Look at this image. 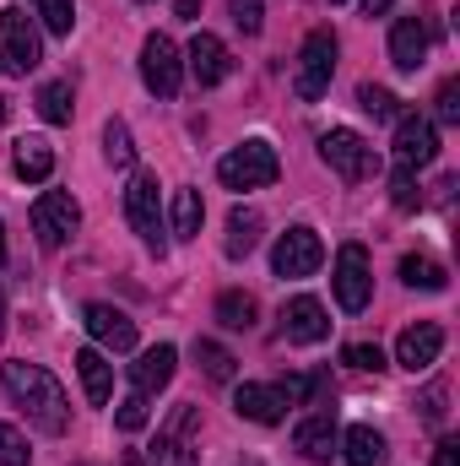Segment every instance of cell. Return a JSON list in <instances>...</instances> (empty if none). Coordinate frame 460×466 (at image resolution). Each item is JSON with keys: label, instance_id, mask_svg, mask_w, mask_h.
Here are the masks:
<instances>
[{"label": "cell", "instance_id": "obj_44", "mask_svg": "<svg viewBox=\"0 0 460 466\" xmlns=\"http://www.w3.org/2000/svg\"><path fill=\"white\" fill-rule=\"evenodd\" d=\"M5 115H11V98H0V125H5Z\"/></svg>", "mask_w": 460, "mask_h": 466}, {"label": "cell", "instance_id": "obj_19", "mask_svg": "<svg viewBox=\"0 0 460 466\" xmlns=\"http://www.w3.org/2000/svg\"><path fill=\"white\" fill-rule=\"evenodd\" d=\"M174 369H179V352L168 348V342H157V348H146L130 363V390L152 396V390H163V385L174 380Z\"/></svg>", "mask_w": 460, "mask_h": 466}, {"label": "cell", "instance_id": "obj_20", "mask_svg": "<svg viewBox=\"0 0 460 466\" xmlns=\"http://www.w3.org/2000/svg\"><path fill=\"white\" fill-rule=\"evenodd\" d=\"M233 407H238V418L265 423V429L287 418V401H282V390H276V385H238V390H233Z\"/></svg>", "mask_w": 460, "mask_h": 466}, {"label": "cell", "instance_id": "obj_4", "mask_svg": "<svg viewBox=\"0 0 460 466\" xmlns=\"http://www.w3.org/2000/svg\"><path fill=\"white\" fill-rule=\"evenodd\" d=\"M38 60H44V38H38L33 16L22 5H5L0 11V71L5 76H27Z\"/></svg>", "mask_w": 460, "mask_h": 466}, {"label": "cell", "instance_id": "obj_6", "mask_svg": "<svg viewBox=\"0 0 460 466\" xmlns=\"http://www.w3.org/2000/svg\"><path fill=\"white\" fill-rule=\"evenodd\" d=\"M125 218H130V228L141 233V244L152 249V255H163L168 249V238H163V196H157V174H135L130 179V190H125Z\"/></svg>", "mask_w": 460, "mask_h": 466}, {"label": "cell", "instance_id": "obj_45", "mask_svg": "<svg viewBox=\"0 0 460 466\" xmlns=\"http://www.w3.org/2000/svg\"><path fill=\"white\" fill-rule=\"evenodd\" d=\"M0 337H5V299H0Z\"/></svg>", "mask_w": 460, "mask_h": 466}, {"label": "cell", "instance_id": "obj_12", "mask_svg": "<svg viewBox=\"0 0 460 466\" xmlns=\"http://www.w3.org/2000/svg\"><path fill=\"white\" fill-rule=\"evenodd\" d=\"M439 352H445V326H439V320H417V326H406V331L395 337V363L412 369V374L434 369Z\"/></svg>", "mask_w": 460, "mask_h": 466}, {"label": "cell", "instance_id": "obj_34", "mask_svg": "<svg viewBox=\"0 0 460 466\" xmlns=\"http://www.w3.org/2000/svg\"><path fill=\"white\" fill-rule=\"evenodd\" d=\"M357 104H363V115H374V119H401V109H395L401 98L390 87H374L368 82V87H357Z\"/></svg>", "mask_w": 460, "mask_h": 466}, {"label": "cell", "instance_id": "obj_18", "mask_svg": "<svg viewBox=\"0 0 460 466\" xmlns=\"http://www.w3.org/2000/svg\"><path fill=\"white\" fill-rule=\"evenodd\" d=\"M423 60H428V27L417 16H395V27H390V66L412 76V71H423Z\"/></svg>", "mask_w": 460, "mask_h": 466}, {"label": "cell", "instance_id": "obj_42", "mask_svg": "<svg viewBox=\"0 0 460 466\" xmlns=\"http://www.w3.org/2000/svg\"><path fill=\"white\" fill-rule=\"evenodd\" d=\"M174 11H179L185 22H195V16H201V0H174Z\"/></svg>", "mask_w": 460, "mask_h": 466}, {"label": "cell", "instance_id": "obj_39", "mask_svg": "<svg viewBox=\"0 0 460 466\" xmlns=\"http://www.w3.org/2000/svg\"><path fill=\"white\" fill-rule=\"evenodd\" d=\"M445 401H450V390H445V385H428V396H423V418H428V423H445Z\"/></svg>", "mask_w": 460, "mask_h": 466}, {"label": "cell", "instance_id": "obj_37", "mask_svg": "<svg viewBox=\"0 0 460 466\" xmlns=\"http://www.w3.org/2000/svg\"><path fill=\"white\" fill-rule=\"evenodd\" d=\"M342 363H352V369H385V352L379 348H368V342H352V348H342Z\"/></svg>", "mask_w": 460, "mask_h": 466}, {"label": "cell", "instance_id": "obj_27", "mask_svg": "<svg viewBox=\"0 0 460 466\" xmlns=\"http://www.w3.org/2000/svg\"><path fill=\"white\" fill-rule=\"evenodd\" d=\"M38 115L49 119V125H71V115H76L71 82H44V87H38Z\"/></svg>", "mask_w": 460, "mask_h": 466}, {"label": "cell", "instance_id": "obj_10", "mask_svg": "<svg viewBox=\"0 0 460 466\" xmlns=\"http://www.w3.org/2000/svg\"><path fill=\"white\" fill-rule=\"evenodd\" d=\"M325 266V244L315 228H287L271 249V271L276 277H315Z\"/></svg>", "mask_w": 460, "mask_h": 466}, {"label": "cell", "instance_id": "obj_30", "mask_svg": "<svg viewBox=\"0 0 460 466\" xmlns=\"http://www.w3.org/2000/svg\"><path fill=\"white\" fill-rule=\"evenodd\" d=\"M217 320H223L228 331H249V326H255V299L238 293V288H228V293L217 299Z\"/></svg>", "mask_w": 460, "mask_h": 466}, {"label": "cell", "instance_id": "obj_36", "mask_svg": "<svg viewBox=\"0 0 460 466\" xmlns=\"http://www.w3.org/2000/svg\"><path fill=\"white\" fill-rule=\"evenodd\" d=\"M0 466H33V451H27V440H22L11 423H0Z\"/></svg>", "mask_w": 460, "mask_h": 466}, {"label": "cell", "instance_id": "obj_22", "mask_svg": "<svg viewBox=\"0 0 460 466\" xmlns=\"http://www.w3.org/2000/svg\"><path fill=\"white\" fill-rule=\"evenodd\" d=\"M11 168H16V179H27V185H44V179L55 174V152H49V141H38V136L16 141V152H11Z\"/></svg>", "mask_w": 460, "mask_h": 466}, {"label": "cell", "instance_id": "obj_26", "mask_svg": "<svg viewBox=\"0 0 460 466\" xmlns=\"http://www.w3.org/2000/svg\"><path fill=\"white\" fill-rule=\"evenodd\" d=\"M401 282L406 288H423V293H445L450 288V271L439 260H428V255H406L401 260Z\"/></svg>", "mask_w": 460, "mask_h": 466}, {"label": "cell", "instance_id": "obj_17", "mask_svg": "<svg viewBox=\"0 0 460 466\" xmlns=\"http://www.w3.org/2000/svg\"><path fill=\"white\" fill-rule=\"evenodd\" d=\"M185 66H190V76H195L201 87H217V82L233 71L228 44H223V38H212V33H195V38H190V49H185Z\"/></svg>", "mask_w": 460, "mask_h": 466}, {"label": "cell", "instance_id": "obj_35", "mask_svg": "<svg viewBox=\"0 0 460 466\" xmlns=\"http://www.w3.org/2000/svg\"><path fill=\"white\" fill-rule=\"evenodd\" d=\"M390 201H395L401 212H417V207H423V190H417V174H412V168H395V179H390Z\"/></svg>", "mask_w": 460, "mask_h": 466}, {"label": "cell", "instance_id": "obj_8", "mask_svg": "<svg viewBox=\"0 0 460 466\" xmlns=\"http://www.w3.org/2000/svg\"><path fill=\"white\" fill-rule=\"evenodd\" d=\"M368 299H374V271H368V249L352 238L336 249V304H342L346 315H363L368 309Z\"/></svg>", "mask_w": 460, "mask_h": 466}, {"label": "cell", "instance_id": "obj_46", "mask_svg": "<svg viewBox=\"0 0 460 466\" xmlns=\"http://www.w3.org/2000/svg\"><path fill=\"white\" fill-rule=\"evenodd\" d=\"M0 266H5V228H0Z\"/></svg>", "mask_w": 460, "mask_h": 466}, {"label": "cell", "instance_id": "obj_15", "mask_svg": "<svg viewBox=\"0 0 460 466\" xmlns=\"http://www.w3.org/2000/svg\"><path fill=\"white\" fill-rule=\"evenodd\" d=\"M282 337L287 342H325L331 337V320H325V304L320 299H309V293H298V299H287L282 304Z\"/></svg>", "mask_w": 460, "mask_h": 466}, {"label": "cell", "instance_id": "obj_1", "mask_svg": "<svg viewBox=\"0 0 460 466\" xmlns=\"http://www.w3.org/2000/svg\"><path fill=\"white\" fill-rule=\"evenodd\" d=\"M0 385H5V396L27 412L33 429H44V434H65V429H71L65 385H60L44 363H5V369H0Z\"/></svg>", "mask_w": 460, "mask_h": 466}, {"label": "cell", "instance_id": "obj_28", "mask_svg": "<svg viewBox=\"0 0 460 466\" xmlns=\"http://www.w3.org/2000/svg\"><path fill=\"white\" fill-rule=\"evenodd\" d=\"M201 218H206L201 190H174V212H168L174 233H179V238H195V233H201Z\"/></svg>", "mask_w": 460, "mask_h": 466}, {"label": "cell", "instance_id": "obj_32", "mask_svg": "<svg viewBox=\"0 0 460 466\" xmlns=\"http://www.w3.org/2000/svg\"><path fill=\"white\" fill-rule=\"evenodd\" d=\"M104 157H109L115 168H130V163H135V141H130V125H125V119H109V125H104Z\"/></svg>", "mask_w": 460, "mask_h": 466}, {"label": "cell", "instance_id": "obj_24", "mask_svg": "<svg viewBox=\"0 0 460 466\" xmlns=\"http://www.w3.org/2000/svg\"><path fill=\"white\" fill-rule=\"evenodd\" d=\"M342 456H346V466H379V461H385V434H379V429H368V423L346 429V434H342Z\"/></svg>", "mask_w": 460, "mask_h": 466}, {"label": "cell", "instance_id": "obj_47", "mask_svg": "<svg viewBox=\"0 0 460 466\" xmlns=\"http://www.w3.org/2000/svg\"><path fill=\"white\" fill-rule=\"evenodd\" d=\"M249 466H260V461H249Z\"/></svg>", "mask_w": 460, "mask_h": 466}, {"label": "cell", "instance_id": "obj_5", "mask_svg": "<svg viewBox=\"0 0 460 466\" xmlns=\"http://www.w3.org/2000/svg\"><path fill=\"white\" fill-rule=\"evenodd\" d=\"M320 157H325V168L346 179V185H363V179H374L379 174V152L357 136V130H325L320 136Z\"/></svg>", "mask_w": 460, "mask_h": 466}, {"label": "cell", "instance_id": "obj_13", "mask_svg": "<svg viewBox=\"0 0 460 466\" xmlns=\"http://www.w3.org/2000/svg\"><path fill=\"white\" fill-rule=\"evenodd\" d=\"M336 445H342V434H336V407L325 412H309L298 429H293V451L304 456V461H315V466H325L331 456H336Z\"/></svg>", "mask_w": 460, "mask_h": 466}, {"label": "cell", "instance_id": "obj_23", "mask_svg": "<svg viewBox=\"0 0 460 466\" xmlns=\"http://www.w3.org/2000/svg\"><path fill=\"white\" fill-rule=\"evenodd\" d=\"M260 233H265V218H260L255 207H233V212H228V238H223V249H228L233 260H244V255L260 244Z\"/></svg>", "mask_w": 460, "mask_h": 466}, {"label": "cell", "instance_id": "obj_31", "mask_svg": "<svg viewBox=\"0 0 460 466\" xmlns=\"http://www.w3.org/2000/svg\"><path fill=\"white\" fill-rule=\"evenodd\" d=\"M27 5L38 11V22H44L49 33L71 38V27H76V0H27Z\"/></svg>", "mask_w": 460, "mask_h": 466}, {"label": "cell", "instance_id": "obj_14", "mask_svg": "<svg viewBox=\"0 0 460 466\" xmlns=\"http://www.w3.org/2000/svg\"><path fill=\"white\" fill-rule=\"evenodd\" d=\"M82 326H87V337H93L98 348H109V352L135 348V320H130L125 309H115V304H87V309H82Z\"/></svg>", "mask_w": 460, "mask_h": 466}, {"label": "cell", "instance_id": "obj_29", "mask_svg": "<svg viewBox=\"0 0 460 466\" xmlns=\"http://www.w3.org/2000/svg\"><path fill=\"white\" fill-rule=\"evenodd\" d=\"M195 363H201V369H206V380H217V385H228L233 369H238V358H233L223 342H206V337L195 342Z\"/></svg>", "mask_w": 460, "mask_h": 466}, {"label": "cell", "instance_id": "obj_11", "mask_svg": "<svg viewBox=\"0 0 460 466\" xmlns=\"http://www.w3.org/2000/svg\"><path fill=\"white\" fill-rule=\"evenodd\" d=\"M439 157V130L428 115H401L395 119V168H428Z\"/></svg>", "mask_w": 460, "mask_h": 466}, {"label": "cell", "instance_id": "obj_21", "mask_svg": "<svg viewBox=\"0 0 460 466\" xmlns=\"http://www.w3.org/2000/svg\"><path fill=\"white\" fill-rule=\"evenodd\" d=\"M76 374H82V390H87V401H93V407H104V401L115 396V363H109L98 348L76 352Z\"/></svg>", "mask_w": 460, "mask_h": 466}, {"label": "cell", "instance_id": "obj_38", "mask_svg": "<svg viewBox=\"0 0 460 466\" xmlns=\"http://www.w3.org/2000/svg\"><path fill=\"white\" fill-rule=\"evenodd\" d=\"M434 104H439V119H445V125H460V82H445Z\"/></svg>", "mask_w": 460, "mask_h": 466}, {"label": "cell", "instance_id": "obj_41", "mask_svg": "<svg viewBox=\"0 0 460 466\" xmlns=\"http://www.w3.org/2000/svg\"><path fill=\"white\" fill-rule=\"evenodd\" d=\"M434 466H460V445L455 440H439V445H434Z\"/></svg>", "mask_w": 460, "mask_h": 466}, {"label": "cell", "instance_id": "obj_43", "mask_svg": "<svg viewBox=\"0 0 460 466\" xmlns=\"http://www.w3.org/2000/svg\"><path fill=\"white\" fill-rule=\"evenodd\" d=\"M390 11V0H363V16H385Z\"/></svg>", "mask_w": 460, "mask_h": 466}, {"label": "cell", "instance_id": "obj_7", "mask_svg": "<svg viewBox=\"0 0 460 466\" xmlns=\"http://www.w3.org/2000/svg\"><path fill=\"white\" fill-rule=\"evenodd\" d=\"M141 82H146V93H157V98H174V93H179L185 60H179V44H174L168 33H152V38L141 44Z\"/></svg>", "mask_w": 460, "mask_h": 466}, {"label": "cell", "instance_id": "obj_40", "mask_svg": "<svg viewBox=\"0 0 460 466\" xmlns=\"http://www.w3.org/2000/svg\"><path fill=\"white\" fill-rule=\"evenodd\" d=\"M233 22L244 33H260V0H233Z\"/></svg>", "mask_w": 460, "mask_h": 466}, {"label": "cell", "instance_id": "obj_16", "mask_svg": "<svg viewBox=\"0 0 460 466\" xmlns=\"http://www.w3.org/2000/svg\"><path fill=\"white\" fill-rule=\"evenodd\" d=\"M190 434H195V407H179L174 429H168V434H157V445L146 451V466H201V461H195Z\"/></svg>", "mask_w": 460, "mask_h": 466}, {"label": "cell", "instance_id": "obj_3", "mask_svg": "<svg viewBox=\"0 0 460 466\" xmlns=\"http://www.w3.org/2000/svg\"><path fill=\"white\" fill-rule=\"evenodd\" d=\"M331 76H336V33H331V27H315V33L304 38V49H298L293 93H298L304 104H315V98L331 93Z\"/></svg>", "mask_w": 460, "mask_h": 466}, {"label": "cell", "instance_id": "obj_9", "mask_svg": "<svg viewBox=\"0 0 460 466\" xmlns=\"http://www.w3.org/2000/svg\"><path fill=\"white\" fill-rule=\"evenodd\" d=\"M76 223H82V207H76L71 190H44V196L33 201V233H38L44 249H60V244L76 233Z\"/></svg>", "mask_w": 460, "mask_h": 466}, {"label": "cell", "instance_id": "obj_2", "mask_svg": "<svg viewBox=\"0 0 460 466\" xmlns=\"http://www.w3.org/2000/svg\"><path fill=\"white\" fill-rule=\"evenodd\" d=\"M276 174H282V157H276V147L271 141H244V147H233L228 157L217 163V179L228 185V190H265V185H276Z\"/></svg>", "mask_w": 460, "mask_h": 466}, {"label": "cell", "instance_id": "obj_33", "mask_svg": "<svg viewBox=\"0 0 460 466\" xmlns=\"http://www.w3.org/2000/svg\"><path fill=\"white\" fill-rule=\"evenodd\" d=\"M115 423L125 429V434H141V429L152 423V407H146V396H141V390H130V396H119V412H115Z\"/></svg>", "mask_w": 460, "mask_h": 466}, {"label": "cell", "instance_id": "obj_25", "mask_svg": "<svg viewBox=\"0 0 460 466\" xmlns=\"http://www.w3.org/2000/svg\"><path fill=\"white\" fill-rule=\"evenodd\" d=\"M276 390H282L287 407H304V401H309V407H331V380H325V374H287Z\"/></svg>", "mask_w": 460, "mask_h": 466}]
</instances>
